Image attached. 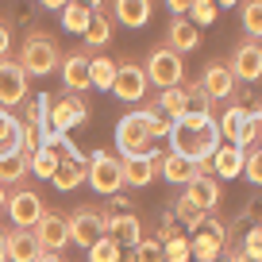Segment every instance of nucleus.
<instances>
[{"mask_svg":"<svg viewBox=\"0 0 262 262\" xmlns=\"http://www.w3.org/2000/svg\"><path fill=\"white\" fill-rule=\"evenodd\" d=\"M66 224H70V243H77L81 251H89V247L104 235V212L85 208V205L74 208V212L66 216Z\"/></svg>","mask_w":262,"mask_h":262,"instance_id":"6e6552de","label":"nucleus"},{"mask_svg":"<svg viewBox=\"0 0 262 262\" xmlns=\"http://www.w3.org/2000/svg\"><path fill=\"white\" fill-rule=\"evenodd\" d=\"M162 258H166V262H189V258H193V251H189V239L170 235V239L162 243Z\"/></svg>","mask_w":262,"mask_h":262,"instance_id":"4c0bfd02","label":"nucleus"},{"mask_svg":"<svg viewBox=\"0 0 262 262\" xmlns=\"http://www.w3.org/2000/svg\"><path fill=\"white\" fill-rule=\"evenodd\" d=\"M239 247H243V251H251V254H262V224H254V228L243 235V243H239Z\"/></svg>","mask_w":262,"mask_h":262,"instance_id":"c03bdc74","label":"nucleus"},{"mask_svg":"<svg viewBox=\"0 0 262 262\" xmlns=\"http://www.w3.org/2000/svg\"><path fill=\"white\" fill-rule=\"evenodd\" d=\"M89 19H93V12L85 8L81 0H70V4L62 8V31H70V35H85Z\"/></svg>","mask_w":262,"mask_h":262,"instance_id":"cd10ccee","label":"nucleus"},{"mask_svg":"<svg viewBox=\"0 0 262 262\" xmlns=\"http://www.w3.org/2000/svg\"><path fill=\"white\" fill-rule=\"evenodd\" d=\"M201 89L208 93V100H228L235 93V74L228 70V62H208L201 74Z\"/></svg>","mask_w":262,"mask_h":262,"instance_id":"f3484780","label":"nucleus"},{"mask_svg":"<svg viewBox=\"0 0 262 262\" xmlns=\"http://www.w3.org/2000/svg\"><path fill=\"white\" fill-rule=\"evenodd\" d=\"M31 173V155L16 150V155H4L0 158V185H16Z\"/></svg>","mask_w":262,"mask_h":262,"instance_id":"a878e982","label":"nucleus"},{"mask_svg":"<svg viewBox=\"0 0 262 262\" xmlns=\"http://www.w3.org/2000/svg\"><path fill=\"white\" fill-rule=\"evenodd\" d=\"M166 47L178 50L181 58L193 54V50L201 47V27H196L189 16H173V19H170V27H166Z\"/></svg>","mask_w":262,"mask_h":262,"instance_id":"dca6fc26","label":"nucleus"},{"mask_svg":"<svg viewBox=\"0 0 262 262\" xmlns=\"http://www.w3.org/2000/svg\"><path fill=\"white\" fill-rule=\"evenodd\" d=\"M58 158H62V150H58V147H39L31 155V173H35V178H42V181H50V178H54V170H58Z\"/></svg>","mask_w":262,"mask_h":262,"instance_id":"473e14b6","label":"nucleus"},{"mask_svg":"<svg viewBox=\"0 0 262 262\" xmlns=\"http://www.w3.org/2000/svg\"><path fill=\"white\" fill-rule=\"evenodd\" d=\"M81 4H85V8H89V12H97L100 4H104V0H81Z\"/></svg>","mask_w":262,"mask_h":262,"instance_id":"603ef678","label":"nucleus"},{"mask_svg":"<svg viewBox=\"0 0 262 262\" xmlns=\"http://www.w3.org/2000/svg\"><path fill=\"white\" fill-rule=\"evenodd\" d=\"M189 4H193V0H166V8H170L173 16H185V12H189Z\"/></svg>","mask_w":262,"mask_h":262,"instance_id":"de8ad7c7","label":"nucleus"},{"mask_svg":"<svg viewBox=\"0 0 262 262\" xmlns=\"http://www.w3.org/2000/svg\"><path fill=\"white\" fill-rule=\"evenodd\" d=\"M258 112H262V104H258Z\"/></svg>","mask_w":262,"mask_h":262,"instance_id":"4d7b16f0","label":"nucleus"},{"mask_svg":"<svg viewBox=\"0 0 262 262\" xmlns=\"http://www.w3.org/2000/svg\"><path fill=\"white\" fill-rule=\"evenodd\" d=\"M120 262H135V251H131V254H120Z\"/></svg>","mask_w":262,"mask_h":262,"instance_id":"6e6d98bb","label":"nucleus"},{"mask_svg":"<svg viewBox=\"0 0 262 262\" xmlns=\"http://www.w3.org/2000/svg\"><path fill=\"white\" fill-rule=\"evenodd\" d=\"M19 150H24V155H35V150H39V127L19 123Z\"/></svg>","mask_w":262,"mask_h":262,"instance_id":"37998d69","label":"nucleus"},{"mask_svg":"<svg viewBox=\"0 0 262 262\" xmlns=\"http://www.w3.org/2000/svg\"><path fill=\"white\" fill-rule=\"evenodd\" d=\"M85 181L93 185V193L100 196H116L123 189V173H120V158L108 155V150H93L89 158V173H85Z\"/></svg>","mask_w":262,"mask_h":262,"instance_id":"423d86ee","label":"nucleus"},{"mask_svg":"<svg viewBox=\"0 0 262 262\" xmlns=\"http://www.w3.org/2000/svg\"><path fill=\"white\" fill-rule=\"evenodd\" d=\"M89 120V108H85V100H77V97H50V112H47V123L54 131H70V127H77V123H85Z\"/></svg>","mask_w":262,"mask_h":262,"instance_id":"ddd939ff","label":"nucleus"},{"mask_svg":"<svg viewBox=\"0 0 262 262\" xmlns=\"http://www.w3.org/2000/svg\"><path fill=\"white\" fill-rule=\"evenodd\" d=\"M85 47H93V50H100L108 39H112V19L104 16V12H93V19H89V27H85Z\"/></svg>","mask_w":262,"mask_h":262,"instance_id":"7c9ffc66","label":"nucleus"},{"mask_svg":"<svg viewBox=\"0 0 262 262\" xmlns=\"http://www.w3.org/2000/svg\"><path fill=\"white\" fill-rule=\"evenodd\" d=\"M173 216H178V220L185 224V228H196V224L205 220L208 212H201V208H196V205H193V201H189L185 193H178V201H173Z\"/></svg>","mask_w":262,"mask_h":262,"instance_id":"e433bc0d","label":"nucleus"},{"mask_svg":"<svg viewBox=\"0 0 262 262\" xmlns=\"http://www.w3.org/2000/svg\"><path fill=\"white\" fill-rule=\"evenodd\" d=\"M185 16L193 19L196 27H208V24H216V19H220V8H216V0H193Z\"/></svg>","mask_w":262,"mask_h":262,"instance_id":"c9c22d12","label":"nucleus"},{"mask_svg":"<svg viewBox=\"0 0 262 262\" xmlns=\"http://www.w3.org/2000/svg\"><path fill=\"white\" fill-rule=\"evenodd\" d=\"M185 89H189V112H205V116H212V104H216V100H208V93L201 89V81L185 85Z\"/></svg>","mask_w":262,"mask_h":262,"instance_id":"a19ab883","label":"nucleus"},{"mask_svg":"<svg viewBox=\"0 0 262 262\" xmlns=\"http://www.w3.org/2000/svg\"><path fill=\"white\" fill-rule=\"evenodd\" d=\"M243 162H247V150H239L235 143H220V150L212 155L208 170H212L220 181H231V178H239V173H243Z\"/></svg>","mask_w":262,"mask_h":262,"instance_id":"4be33fe9","label":"nucleus"},{"mask_svg":"<svg viewBox=\"0 0 262 262\" xmlns=\"http://www.w3.org/2000/svg\"><path fill=\"white\" fill-rule=\"evenodd\" d=\"M108 93H116V100H123V104H139L147 97V70L135 62L116 66V77H112V89Z\"/></svg>","mask_w":262,"mask_h":262,"instance_id":"9d476101","label":"nucleus"},{"mask_svg":"<svg viewBox=\"0 0 262 262\" xmlns=\"http://www.w3.org/2000/svg\"><path fill=\"white\" fill-rule=\"evenodd\" d=\"M27 70L16 58H0V108H16L27 100Z\"/></svg>","mask_w":262,"mask_h":262,"instance_id":"1a4fd4ad","label":"nucleus"},{"mask_svg":"<svg viewBox=\"0 0 262 262\" xmlns=\"http://www.w3.org/2000/svg\"><path fill=\"white\" fill-rule=\"evenodd\" d=\"M258 143H262V139H258ZM258 150H262V147H258Z\"/></svg>","mask_w":262,"mask_h":262,"instance_id":"13d9d810","label":"nucleus"},{"mask_svg":"<svg viewBox=\"0 0 262 262\" xmlns=\"http://www.w3.org/2000/svg\"><path fill=\"white\" fill-rule=\"evenodd\" d=\"M239 0H216V8H235Z\"/></svg>","mask_w":262,"mask_h":262,"instance_id":"864d4df0","label":"nucleus"},{"mask_svg":"<svg viewBox=\"0 0 262 262\" xmlns=\"http://www.w3.org/2000/svg\"><path fill=\"white\" fill-rule=\"evenodd\" d=\"M16 62L27 70V77H47V74H54L58 66H62L58 39H54V35H47V31L27 35V39H24V50H19Z\"/></svg>","mask_w":262,"mask_h":262,"instance_id":"f03ea898","label":"nucleus"},{"mask_svg":"<svg viewBox=\"0 0 262 262\" xmlns=\"http://www.w3.org/2000/svg\"><path fill=\"white\" fill-rule=\"evenodd\" d=\"M243 120H247V108H243V104H228V108H224V116L216 120V127H220V139H224V143H235V135H239V127H243Z\"/></svg>","mask_w":262,"mask_h":262,"instance_id":"2f4dec72","label":"nucleus"},{"mask_svg":"<svg viewBox=\"0 0 262 262\" xmlns=\"http://www.w3.org/2000/svg\"><path fill=\"white\" fill-rule=\"evenodd\" d=\"M62 85L70 93H85V89H93L89 85V54L85 50H74V54H66L62 58Z\"/></svg>","mask_w":262,"mask_h":262,"instance_id":"a211bd4d","label":"nucleus"},{"mask_svg":"<svg viewBox=\"0 0 262 262\" xmlns=\"http://www.w3.org/2000/svg\"><path fill=\"white\" fill-rule=\"evenodd\" d=\"M104 235H112L120 247H135L143 239V224L135 220V212H120V216H104Z\"/></svg>","mask_w":262,"mask_h":262,"instance_id":"5701e85b","label":"nucleus"},{"mask_svg":"<svg viewBox=\"0 0 262 262\" xmlns=\"http://www.w3.org/2000/svg\"><path fill=\"white\" fill-rule=\"evenodd\" d=\"M155 108L170 123L181 120V116L189 112V89H185V85H170V89H162V93H158V100H155Z\"/></svg>","mask_w":262,"mask_h":262,"instance_id":"393cba45","label":"nucleus"},{"mask_svg":"<svg viewBox=\"0 0 262 262\" xmlns=\"http://www.w3.org/2000/svg\"><path fill=\"white\" fill-rule=\"evenodd\" d=\"M112 12H116V19H120L123 27L139 31V27H147L150 16H155V0H112Z\"/></svg>","mask_w":262,"mask_h":262,"instance_id":"b1692460","label":"nucleus"},{"mask_svg":"<svg viewBox=\"0 0 262 262\" xmlns=\"http://www.w3.org/2000/svg\"><path fill=\"white\" fill-rule=\"evenodd\" d=\"M185 196L189 201H193L196 208H201V212H212L216 205H220V178H208V173H196L193 181H189L185 185Z\"/></svg>","mask_w":262,"mask_h":262,"instance_id":"412c9836","label":"nucleus"},{"mask_svg":"<svg viewBox=\"0 0 262 262\" xmlns=\"http://www.w3.org/2000/svg\"><path fill=\"white\" fill-rule=\"evenodd\" d=\"M35 262H66V258H62V251H42Z\"/></svg>","mask_w":262,"mask_h":262,"instance_id":"09e8293b","label":"nucleus"},{"mask_svg":"<svg viewBox=\"0 0 262 262\" xmlns=\"http://www.w3.org/2000/svg\"><path fill=\"white\" fill-rule=\"evenodd\" d=\"M150 143H155V135H150L143 112H127L120 123H116V150H120V158L150 155Z\"/></svg>","mask_w":262,"mask_h":262,"instance_id":"7ed1b4c3","label":"nucleus"},{"mask_svg":"<svg viewBox=\"0 0 262 262\" xmlns=\"http://www.w3.org/2000/svg\"><path fill=\"white\" fill-rule=\"evenodd\" d=\"M158 150H150V155H131V158H120V173H123V185L131 189H147L150 181L158 178Z\"/></svg>","mask_w":262,"mask_h":262,"instance_id":"4468645a","label":"nucleus"},{"mask_svg":"<svg viewBox=\"0 0 262 262\" xmlns=\"http://www.w3.org/2000/svg\"><path fill=\"white\" fill-rule=\"evenodd\" d=\"M143 120H147V127H150V135H155V139H166V135H170V120H166L155 104L143 108Z\"/></svg>","mask_w":262,"mask_h":262,"instance_id":"58836bf2","label":"nucleus"},{"mask_svg":"<svg viewBox=\"0 0 262 262\" xmlns=\"http://www.w3.org/2000/svg\"><path fill=\"white\" fill-rule=\"evenodd\" d=\"M228 262H262V254H251V251H243V247H231Z\"/></svg>","mask_w":262,"mask_h":262,"instance_id":"a18cd8bd","label":"nucleus"},{"mask_svg":"<svg viewBox=\"0 0 262 262\" xmlns=\"http://www.w3.org/2000/svg\"><path fill=\"white\" fill-rule=\"evenodd\" d=\"M4 212L12 216V224H16V228H35V224H39V216L47 212V208H42V196L35 193V189H16V193H8Z\"/></svg>","mask_w":262,"mask_h":262,"instance_id":"f8f14e48","label":"nucleus"},{"mask_svg":"<svg viewBox=\"0 0 262 262\" xmlns=\"http://www.w3.org/2000/svg\"><path fill=\"white\" fill-rule=\"evenodd\" d=\"M228 70L235 74V81H262V39H243L235 42V50H231L228 58Z\"/></svg>","mask_w":262,"mask_h":262,"instance_id":"0eeeda50","label":"nucleus"},{"mask_svg":"<svg viewBox=\"0 0 262 262\" xmlns=\"http://www.w3.org/2000/svg\"><path fill=\"white\" fill-rule=\"evenodd\" d=\"M239 27L247 39H262V0H239Z\"/></svg>","mask_w":262,"mask_h":262,"instance_id":"bb28decb","label":"nucleus"},{"mask_svg":"<svg viewBox=\"0 0 262 262\" xmlns=\"http://www.w3.org/2000/svg\"><path fill=\"white\" fill-rule=\"evenodd\" d=\"M0 262H8V243H4V231H0Z\"/></svg>","mask_w":262,"mask_h":262,"instance_id":"3c124183","label":"nucleus"},{"mask_svg":"<svg viewBox=\"0 0 262 262\" xmlns=\"http://www.w3.org/2000/svg\"><path fill=\"white\" fill-rule=\"evenodd\" d=\"M158 173H162V178L170 181V185H181V189H185L189 181L196 178V173H205V170H201V166H196L193 158L173 155V150H170V155H162V158H158Z\"/></svg>","mask_w":262,"mask_h":262,"instance_id":"6ab92c4d","label":"nucleus"},{"mask_svg":"<svg viewBox=\"0 0 262 262\" xmlns=\"http://www.w3.org/2000/svg\"><path fill=\"white\" fill-rule=\"evenodd\" d=\"M8 185H0V212H4V205H8V193H4Z\"/></svg>","mask_w":262,"mask_h":262,"instance_id":"5fc2aeb1","label":"nucleus"},{"mask_svg":"<svg viewBox=\"0 0 262 262\" xmlns=\"http://www.w3.org/2000/svg\"><path fill=\"white\" fill-rule=\"evenodd\" d=\"M31 231H35V239H39L42 251H62V247L70 243V224H66L62 212H42Z\"/></svg>","mask_w":262,"mask_h":262,"instance_id":"2eb2a0df","label":"nucleus"},{"mask_svg":"<svg viewBox=\"0 0 262 262\" xmlns=\"http://www.w3.org/2000/svg\"><path fill=\"white\" fill-rule=\"evenodd\" d=\"M243 178L251 185H262V150H247V162H243Z\"/></svg>","mask_w":262,"mask_h":262,"instance_id":"79ce46f5","label":"nucleus"},{"mask_svg":"<svg viewBox=\"0 0 262 262\" xmlns=\"http://www.w3.org/2000/svg\"><path fill=\"white\" fill-rule=\"evenodd\" d=\"M258 139H262V112L254 108V112H247L243 127H239V135H235V147H239V150H251Z\"/></svg>","mask_w":262,"mask_h":262,"instance_id":"72a5a7b5","label":"nucleus"},{"mask_svg":"<svg viewBox=\"0 0 262 262\" xmlns=\"http://www.w3.org/2000/svg\"><path fill=\"white\" fill-rule=\"evenodd\" d=\"M120 254H123V247L116 243L112 235H100L97 243L85 251V258H89V262H120Z\"/></svg>","mask_w":262,"mask_h":262,"instance_id":"f704fd0d","label":"nucleus"},{"mask_svg":"<svg viewBox=\"0 0 262 262\" xmlns=\"http://www.w3.org/2000/svg\"><path fill=\"white\" fill-rule=\"evenodd\" d=\"M85 173H89V162L77 155V147L62 143V158H58V170H54V178H50L54 189L58 193H74V189L85 181Z\"/></svg>","mask_w":262,"mask_h":262,"instance_id":"9b49d317","label":"nucleus"},{"mask_svg":"<svg viewBox=\"0 0 262 262\" xmlns=\"http://www.w3.org/2000/svg\"><path fill=\"white\" fill-rule=\"evenodd\" d=\"M112 77H116V62L104 58V54H93L89 58V85L108 93V89H112Z\"/></svg>","mask_w":262,"mask_h":262,"instance_id":"c756f323","label":"nucleus"},{"mask_svg":"<svg viewBox=\"0 0 262 262\" xmlns=\"http://www.w3.org/2000/svg\"><path fill=\"white\" fill-rule=\"evenodd\" d=\"M224 247H228V228H224L220 220H212V216H205V220L193 228V239H189L193 258L196 262H220Z\"/></svg>","mask_w":262,"mask_h":262,"instance_id":"39448f33","label":"nucleus"},{"mask_svg":"<svg viewBox=\"0 0 262 262\" xmlns=\"http://www.w3.org/2000/svg\"><path fill=\"white\" fill-rule=\"evenodd\" d=\"M16 150H19V120L8 108H0V158L16 155Z\"/></svg>","mask_w":262,"mask_h":262,"instance_id":"c85d7f7f","label":"nucleus"},{"mask_svg":"<svg viewBox=\"0 0 262 262\" xmlns=\"http://www.w3.org/2000/svg\"><path fill=\"white\" fill-rule=\"evenodd\" d=\"M131 251H135V262H166L162 258V243H158V239H139Z\"/></svg>","mask_w":262,"mask_h":262,"instance_id":"ea45409f","label":"nucleus"},{"mask_svg":"<svg viewBox=\"0 0 262 262\" xmlns=\"http://www.w3.org/2000/svg\"><path fill=\"white\" fill-rule=\"evenodd\" d=\"M4 243H8V262H35L42 254V247H39V239H35L31 228L4 231Z\"/></svg>","mask_w":262,"mask_h":262,"instance_id":"aec40b11","label":"nucleus"},{"mask_svg":"<svg viewBox=\"0 0 262 262\" xmlns=\"http://www.w3.org/2000/svg\"><path fill=\"white\" fill-rule=\"evenodd\" d=\"M143 70H147V85H155V89H170V85L185 81V62H181V54L170 50V47L150 50V58H147Z\"/></svg>","mask_w":262,"mask_h":262,"instance_id":"20e7f679","label":"nucleus"},{"mask_svg":"<svg viewBox=\"0 0 262 262\" xmlns=\"http://www.w3.org/2000/svg\"><path fill=\"white\" fill-rule=\"evenodd\" d=\"M170 150L173 155H185V158H193L201 170L208 173V162H212V155L220 150V127H216V120L212 116H205V112H185L181 120H173L170 123Z\"/></svg>","mask_w":262,"mask_h":262,"instance_id":"f257e3e1","label":"nucleus"},{"mask_svg":"<svg viewBox=\"0 0 262 262\" xmlns=\"http://www.w3.org/2000/svg\"><path fill=\"white\" fill-rule=\"evenodd\" d=\"M39 4H42V8H58V12H62L66 4H70V0H39Z\"/></svg>","mask_w":262,"mask_h":262,"instance_id":"8fccbe9b","label":"nucleus"},{"mask_svg":"<svg viewBox=\"0 0 262 262\" xmlns=\"http://www.w3.org/2000/svg\"><path fill=\"white\" fill-rule=\"evenodd\" d=\"M8 50H12V27L0 19V58H8Z\"/></svg>","mask_w":262,"mask_h":262,"instance_id":"49530a36","label":"nucleus"}]
</instances>
